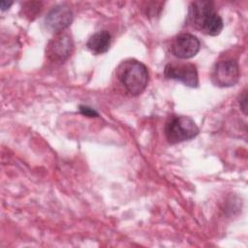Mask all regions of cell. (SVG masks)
<instances>
[{
  "label": "cell",
  "mask_w": 248,
  "mask_h": 248,
  "mask_svg": "<svg viewBox=\"0 0 248 248\" xmlns=\"http://www.w3.org/2000/svg\"><path fill=\"white\" fill-rule=\"evenodd\" d=\"M187 19L196 30L209 36L219 35L224 27L222 17L210 1L192 2L189 6Z\"/></svg>",
  "instance_id": "cell-1"
},
{
  "label": "cell",
  "mask_w": 248,
  "mask_h": 248,
  "mask_svg": "<svg viewBox=\"0 0 248 248\" xmlns=\"http://www.w3.org/2000/svg\"><path fill=\"white\" fill-rule=\"evenodd\" d=\"M116 77L130 95L138 96L146 88L149 75L143 63L136 59H127L117 67Z\"/></svg>",
  "instance_id": "cell-2"
},
{
  "label": "cell",
  "mask_w": 248,
  "mask_h": 248,
  "mask_svg": "<svg viewBox=\"0 0 248 248\" xmlns=\"http://www.w3.org/2000/svg\"><path fill=\"white\" fill-rule=\"evenodd\" d=\"M200 132L195 121L185 115H171L165 126V136L170 144H175L195 138Z\"/></svg>",
  "instance_id": "cell-3"
},
{
  "label": "cell",
  "mask_w": 248,
  "mask_h": 248,
  "mask_svg": "<svg viewBox=\"0 0 248 248\" xmlns=\"http://www.w3.org/2000/svg\"><path fill=\"white\" fill-rule=\"evenodd\" d=\"M240 77L238 62L226 58L215 63L211 72V80L215 86L231 87L237 83Z\"/></svg>",
  "instance_id": "cell-4"
},
{
  "label": "cell",
  "mask_w": 248,
  "mask_h": 248,
  "mask_svg": "<svg viewBox=\"0 0 248 248\" xmlns=\"http://www.w3.org/2000/svg\"><path fill=\"white\" fill-rule=\"evenodd\" d=\"M167 78L182 82L184 85L196 88L199 85V76L197 67L192 63L175 64L168 63L164 70Z\"/></svg>",
  "instance_id": "cell-5"
},
{
  "label": "cell",
  "mask_w": 248,
  "mask_h": 248,
  "mask_svg": "<svg viewBox=\"0 0 248 248\" xmlns=\"http://www.w3.org/2000/svg\"><path fill=\"white\" fill-rule=\"evenodd\" d=\"M74 43L72 38L65 33L56 34L47 44L46 52L52 62L63 63L72 54Z\"/></svg>",
  "instance_id": "cell-6"
},
{
  "label": "cell",
  "mask_w": 248,
  "mask_h": 248,
  "mask_svg": "<svg viewBox=\"0 0 248 248\" xmlns=\"http://www.w3.org/2000/svg\"><path fill=\"white\" fill-rule=\"evenodd\" d=\"M73 17V12L69 6L64 4L57 5L46 14L45 17V25L49 32L56 35L71 25Z\"/></svg>",
  "instance_id": "cell-7"
},
{
  "label": "cell",
  "mask_w": 248,
  "mask_h": 248,
  "mask_svg": "<svg viewBox=\"0 0 248 248\" xmlns=\"http://www.w3.org/2000/svg\"><path fill=\"white\" fill-rule=\"evenodd\" d=\"M200 40L193 34L181 33L170 44V52L179 59H190L199 52Z\"/></svg>",
  "instance_id": "cell-8"
},
{
  "label": "cell",
  "mask_w": 248,
  "mask_h": 248,
  "mask_svg": "<svg viewBox=\"0 0 248 248\" xmlns=\"http://www.w3.org/2000/svg\"><path fill=\"white\" fill-rule=\"evenodd\" d=\"M110 44H111L110 34L106 30H102L94 33L88 39L86 43V46L94 54H103L109 49Z\"/></svg>",
  "instance_id": "cell-9"
},
{
  "label": "cell",
  "mask_w": 248,
  "mask_h": 248,
  "mask_svg": "<svg viewBox=\"0 0 248 248\" xmlns=\"http://www.w3.org/2000/svg\"><path fill=\"white\" fill-rule=\"evenodd\" d=\"M23 11L26 16H36L40 13V3L29 2L24 6Z\"/></svg>",
  "instance_id": "cell-10"
},
{
  "label": "cell",
  "mask_w": 248,
  "mask_h": 248,
  "mask_svg": "<svg viewBox=\"0 0 248 248\" xmlns=\"http://www.w3.org/2000/svg\"><path fill=\"white\" fill-rule=\"evenodd\" d=\"M78 109L81 114L88 116V117H97L99 115L95 109H93L92 108H89L87 106H79Z\"/></svg>",
  "instance_id": "cell-11"
},
{
  "label": "cell",
  "mask_w": 248,
  "mask_h": 248,
  "mask_svg": "<svg viewBox=\"0 0 248 248\" xmlns=\"http://www.w3.org/2000/svg\"><path fill=\"white\" fill-rule=\"evenodd\" d=\"M238 102H239V106H240L241 109L246 114V112H247V93H246V90H244L242 92V95L240 96V99H239Z\"/></svg>",
  "instance_id": "cell-12"
},
{
  "label": "cell",
  "mask_w": 248,
  "mask_h": 248,
  "mask_svg": "<svg viewBox=\"0 0 248 248\" xmlns=\"http://www.w3.org/2000/svg\"><path fill=\"white\" fill-rule=\"evenodd\" d=\"M12 4H13V2L1 1V3H0V9H1V11H6L7 9H9V8L11 7Z\"/></svg>",
  "instance_id": "cell-13"
}]
</instances>
